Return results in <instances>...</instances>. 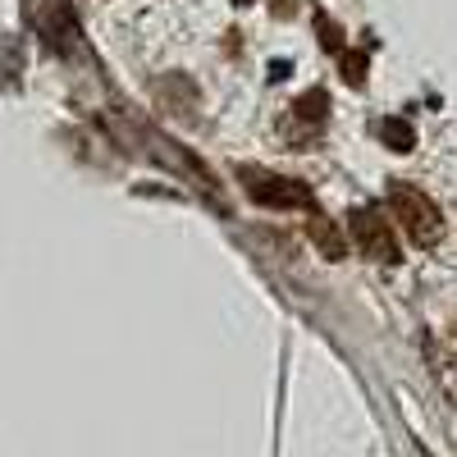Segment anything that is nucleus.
Here are the masks:
<instances>
[{"instance_id":"obj_1","label":"nucleus","mask_w":457,"mask_h":457,"mask_svg":"<svg viewBox=\"0 0 457 457\" xmlns=\"http://www.w3.org/2000/svg\"><path fill=\"white\" fill-rule=\"evenodd\" d=\"M389 211H394V220L407 228V238H411L416 247L439 243L444 220H439V206L421 193V187H411V183H394V187H389Z\"/></svg>"},{"instance_id":"obj_2","label":"nucleus","mask_w":457,"mask_h":457,"mask_svg":"<svg viewBox=\"0 0 457 457\" xmlns=\"http://www.w3.org/2000/svg\"><path fill=\"white\" fill-rule=\"evenodd\" d=\"M238 179L247 183V197H256L261 206L270 211H297V206H312V187L297 183V179H284V174H270V170H238Z\"/></svg>"},{"instance_id":"obj_3","label":"nucleus","mask_w":457,"mask_h":457,"mask_svg":"<svg viewBox=\"0 0 457 457\" xmlns=\"http://www.w3.org/2000/svg\"><path fill=\"white\" fill-rule=\"evenodd\" d=\"M353 238H357L361 256H370V261H379V265H394V261H398V238H394L389 220L379 215L375 206L353 211Z\"/></svg>"},{"instance_id":"obj_4","label":"nucleus","mask_w":457,"mask_h":457,"mask_svg":"<svg viewBox=\"0 0 457 457\" xmlns=\"http://www.w3.org/2000/svg\"><path fill=\"white\" fill-rule=\"evenodd\" d=\"M307 238H312L329 261H343V256H348V243H343V234L334 228V220H329V215H320V211L307 220Z\"/></svg>"},{"instance_id":"obj_5","label":"nucleus","mask_w":457,"mask_h":457,"mask_svg":"<svg viewBox=\"0 0 457 457\" xmlns=\"http://www.w3.org/2000/svg\"><path fill=\"white\" fill-rule=\"evenodd\" d=\"M379 137H385L394 151H403V156H407V151L416 146V129H411L407 120H398V114H394V120H385V124H379Z\"/></svg>"},{"instance_id":"obj_6","label":"nucleus","mask_w":457,"mask_h":457,"mask_svg":"<svg viewBox=\"0 0 457 457\" xmlns=\"http://www.w3.org/2000/svg\"><path fill=\"white\" fill-rule=\"evenodd\" d=\"M325 110H329V96H325V92L297 96V120H302V124H320V120H325Z\"/></svg>"},{"instance_id":"obj_7","label":"nucleus","mask_w":457,"mask_h":457,"mask_svg":"<svg viewBox=\"0 0 457 457\" xmlns=\"http://www.w3.org/2000/svg\"><path fill=\"white\" fill-rule=\"evenodd\" d=\"M343 83L366 87V51H348V55H343Z\"/></svg>"},{"instance_id":"obj_8","label":"nucleus","mask_w":457,"mask_h":457,"mask_svg":"<svg viewBox=\"0 0 457 457\" xmlns=\"http://www.w3.org/2000/svg\"><path fill=\"white\" fill-rule=\"evenodd\" d=\"M234 5H252V0H234Z\"/></svg>"}]
</instances>
